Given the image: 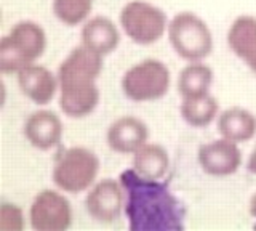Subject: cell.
<instances>
[{"label":"cell","mask_w":256,"mask_h":231,"mask_svg":"<svg viewBox=\"0 0 256 231\" xmlns=\"http://www.w3.org/2000/svg\"><path fill=\"white\" fill-rule=\"evenodd\" d=\"M246 169H248V172H250V173L256 175V145H254V148L252 149V154H250V157H248Z\"/></svg>","instance_id":"7402d4cb"},{"label":"cell","mask_w":256,"mask_h":231,"mask_svg":"<svg viewBox=\"0 0 256 231\" xmlns=\"http://www.w3.org/2000/svg\"><path fill=\"white\" fill-rule=\"evenodd\" d=\"M82 45L90 49L101 57L114 52L120 44V33L114 21H110L106 17H94L85 23L82 28Z\"/></svg>","instance_id":"9a60e30c"},{"label":"cell","mask_w":256,"mask_h":231,"mask_svg":"<svg viewBox=\"0 0 256 231\" xmlns=\"http://www.w3.org/2000/svg\"><path fill=\"white\" fill-rule=\"evenodd\" d=\"M61 117L48 109L32 113L24 122V137L32 146L40 151H48L58 146L62 138Z\"/></svg>","instance_id":"7c38bea8"},{"label":"cell","mask_w":256,"mask_h":231,"mask_svg":"<svg viewBox=\"0 0 256 231\" xmlns=\"http://www.w3.org/2000/svg\"><path fill=\"white\" fill-rule=\"evenodd\" d=\"M120 26L132 42L152 45L168 31V21L162 9L144 0H132L120 12Z\"/></svg>","instance_id":"52a82bcc"},{"label":"cell","mask_w":256,"mask_h":231,"mask_svg":"<svg viewBox=\"0 0 256 231\" xmlns=\"http://www.w3.org/2000/svg\"><path fill=\"white\" fill-rule=\"evenodd\" d=\"M213 69L202 61H190L178 77V92L182 98H197L210 93Z\"/></svg>","instance_id":"ac0fdd59"},{"label":"cell","mask_w":256,"mask_h":231,"mask_svg":"<svg viewBox=\"0 0 256 231\" xmlns=\"http://www.w3.org/2000/svg\"><path fill=\"white\" fill-rule=\"evenodd\" d=\"M218 130L230 141H250L256 135V116L240 106L229 108L218 116Z\"/></svg>","instance_id":"2e32d148"},{"label":"cell","mask_w":256,"mask_h":231,"mask_svg":"<svg viewBox=\"0 0 256 231\" xmlns=\"http://www.w3.org/2000/svg\"><path fill=\"white\" fill-rule=\"evenodd\" d=\"M173 50L186 61H202L213 52V34L206 23L192 12H181L168 23Z\"/></svg>","instance_id":"5b68a950"},{"label":"cell","mask_w":256,"mask_h":231,"mask_svg":"<svg viewBox=\"0 0 256 231\" xmlns=\"http://www.w3.org/2000/svg\"><path fill=\"white\" fill-rule=\"evenodd\" d=\"M102 58L100 53L80 45L60 65V108L68 117H86L98 106L100 89L96 81L102 73Z\"/></svg>","instance_id":"7a4b0ae2"},{"label":"cell","mask_w":256,"mask_h":231,"mask_svg":"<svg viewBox=\"0 0 256 231\" xmlns=\"http://www.w3.org/2000/svg\"><path fill=\"white\" fill-rule=\"evenodd\" d=\"M228 45L237 58L256 74V18L242 15L228 31Z\"/></svg>","instance_id":"5bb4252c"},{"label":"cell","mask_w":256,"mask_h":231,"mask_svg":"<svg viewBox=\"0 0 256 231\" xmlns=\"http://www.w3.org/2000/svg\"><path fill=\"white\" fill-rule=\"evenodd\" d=\"M108 145L120 154H134L149 140V129L141 119L122 116L109 125L106 135Z\"/></svg>","instance_id":"8fae6325"},{"label":"cell","mask_w":256,"mask_h":231,"mask_svg":"<svg viewBox=\"0 0 256 231\" xmlns=\"http://www.w3.org/2000/svg\"><path fill=\"white\" fill-rule=\"evenodd\" d=\"M218 101L210 93L197 98H182L181 103L182 119L196 129H204L210 125L218 116Z\"/></svg>","instance_id":"d6986e66"},{"label":"cell","mask_w":256,"mask_h":231,"mask_svg":"<svg viewBox=\"0 0 256 231\" xmlns=\"http://www.w3.org/2000/svg\"><path fill=\"white\" fill-rule=\"evenodd\" d=\"M22 228H24V215L21 207L12 202H2V205H0V229L21 231Z\"/></svg>","instance_id":"44dd1931"},{"label":"cell","mask_w":256,"mask_h":231,"mask_svg":"<svg viewBox=\"0 0 256 231\" xmlns=\"http://www.w3.org/2000/svg\"><path fill=\"white\" fill-rule=\"evenodd\" d=\"M170 169L168 151L157 143H146L133 154V170L142 178L162 180Z\"/></svg>","instance_id":"e0dca14e"},{"label":"cell","mask_w":256,"mask_h":231,"mask_svg":"<svg viewBox=\"0 0 256 231\" xmlns=\"http://www.w3.org/2000/svg\"><path fill=\"white\" fill-rule=\"evenodd\" d=\"M46 49V34L34 21H20L0 41V71L18 74L42 57Z\"/></svg>","instance_id":"3957f363"},{"label":"cell","mask_w":256,"mask_h":231,"mask_svg":"<svg viewBox=\"0 0 256 231\" xmlns=\"http://www.w3.org/2000/svg\"><path fill=\"white\" fill-rule=\"evenodd\" d=\"M94 0H53V13L64 26L74 28L90 17Z\"/></svg>","instance_id":"ffe728a7"},{"label":"cell","mask_w":256,"mask_h":231,"mask_svg":"<svg viewBox=\"0 0 256 231\" xmlns=\"http://www.w3.org/2000/svg\"><path fill=\"white\" fill-rule=\"evenodd\" d=\"M18 85L22 95L36 103V105H48L56 92L60 90V81L50 69L42 65H29L18 73Z\"/></svg>","instance_id":"4fadbf2b"},{"label":"cell","mask_w":256,"mask_h":231,"mask_svg":"<svg viewBox=\"0 0 256 231\" xmlns=\"http://www.w3.org/2000/svg\"><path fill=\"white\" fill-rule=\"evenodd\" d=\"M29 218L36 231H64L72 225V207L60 191L42 189L30 204Z\"/></svg>","instance_id":"ba28073f"},{"label":"cell","mask_w":256,"mask_h":231,"mask_svg":"<svg viewBox=\"0 0 256 231\" xmlns=\"http://www.w3.org/2000/svg\"><path fill=\"white\" fill-rule=\"evenodd\" d=\"M100 157L92 149L72 146L61 149L54 159L52 178L64 193L77 194L90 188L100 172Z\"/></svg>","instance_id":"277c9868"},{"label":"cell","mask_w":256,"mask_h":231,"mask_svg":"<svg viewBox=\"0 0 256 231\" xmlns=\"http://www.w3.org/2000/svg\"><path fill=\"white\" fill-rule=\"evenodd\" d=\"M170 69L160 60L136 63L122 77L124 95L134 103H148L164 98L170 90Z\"/></svg>","instance_id":"8992f818"},{"label":"cell","mask_w":256,"mask_h":231,"mask_svg":"<svg viewBox=\"0 0 256 231\" xmlns=\"http://www.w3.org/2000/svg\"><path fill=\"white\" fill-rule=\"evenodd\" d=\"M250 215L256 218V193L250 199Z\"/></svg>","instance_id":"603a6c76"},{"label":"cell","mask_w":256,"mask_h":231,"mask_svg":"<svg viewBox=\"0 0 256 231\" xmlns=\"http://www.w3.org/2000/svg\"><path fill=\"white\" fill-rule=\"evenodd\" d=\"M120 180L126 193L125 212L132 231L184 228V209L165 183L142 178L133 169L125 170Z\"/></svg>","instance_id":"6da1fadb"},{"label":"cell","mask_w":256,"mask_h":231,"mask_svg":"<svg viewBox=\"0 0 256 231\" xmlns=\"http://www.w3.org/2000/svg\"><path fill=\"white\" fill-rule=\"evenodd\" d=\"M124 186L114 178H102L88 191L85 209L92 218L100 223H112L120 218L125 205Z\"/></svg>","instance_id":"9c48e42d"},{"label":"cell","mask_w":256,"mask_h":231,"mask_svg":"<svg viewBox=\"0 0 256 231\" xmlns=\"http://www.w3.org/2000/svg\"><path fill=\"white\" fill-rule=\"evenodd\" d=\"M197 161L202 170L212 177H229L242 165V153L238 149V143L220 138L200 146Z\"/></svg>","instance_id":"30bf717a"}]
</instances>
